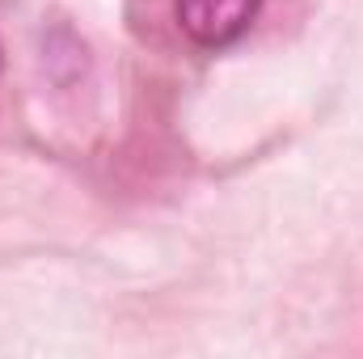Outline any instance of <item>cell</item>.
I'll return each instance as SVG.
<instances>
[{"label": "cell", "instance_id": "1", "mask_svg": "<svg viewBox=\"0 0 363 359\" xmlns=\"http://www.w3.org/2000/svg\"><path fill=\"white\" fill-rule=\"evenodd\" d=\"M258 9L262 0H178V21L199 47H228L254 26Z\"/></svg>", "mask_w": 363, "mask_h": 359}]
</instances>
